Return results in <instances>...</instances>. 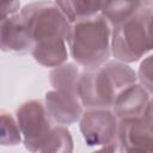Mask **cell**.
I'll return each mask as SVG.
<instances>
[{
    "label": "cell",
    "instance_id": "15",
    "mask_svg": "<svg viewBox=\"0 0 153 153\" xmlns=\"http://www.w3.org/2000/svg\"><path fill=\"white\" fill-rule=\"evenodd\" d=\"M73 140L66 126L54 124L48 137L45 139L41 152H72Z\"/></svg>",
    "mask_w": 153,
    "mask_h": 153
},
{
    "label": "cell",
    "instance_id": "4",
    "mask_svg": "<svg viewBox=\"0 0 153 153\" xmlns=\"http://www.w3.org/2000/svg\"><path fill=\"white\" fill-rule=\"evenodd\" d=\"M27 33L35 43L63 38L68 41L72 23L55 2L36 1L19 11Z\"/></svg>",
    "mask_w": 153,
    "mask_h": 153
},
{
    "label": "cell",
    "instance_id": "3",
    "mask_svg": "<svg viewBox=\"0 0 153 153\" xmlns=\"http://www.w3.org/2000/svg\"><path fill=\"white\" fill-rule=\"evenodd\" d=\"M152 5H145L131 17L112 27L110 49L124 63L140 60L152 49Z\"/></svg>",
    "mask_w": 153,
    "mask_h": 153
},
{
    "label": "cell",
    "instance_id": "17",
    "mask_svg": "<svg viewBox=\"0 0 153 153\" xmlns=\"http://www.w3.org/2000/svg\"><path fill=\"white\" fill-rule=\"evenodd\" d=\"M136 79L139 84L143 86L149 93H152V56L148 55L140 63Z\"/></svg>",
    "mask_w": 153,
    "mask_h": 153
},
{
    "label": "cell",
    "instance_id": "12",
    "mask_svg": "<svg viewBox=\"0 0 153 153\" xmlns=\"http://www.w3.org/2000/svg\"><path fill=\"white\" fill-rule=\"evenodd\" d=\"M143 6L145 4L141 0H105L100 14L114 27L131 17Z\"/></svg>",
    "mask_w": 153,
    "mask_h": 153
},
{
    "label": "cell",
    "instance_id": "9",
    "mask_svg": "<svg viewBox=\"0 0 153 153\" xmlns=\"http://www.w3.org/2000/svg\"><path fill=\"white\" fill-rule=\"evenodd\" d=\"M111 108L118 120L142 116L152 110V93L134 82L117 94Z\"/></svg>",
    "mask_w": 153,
    "mask_h": 153
},
{
    "label": "cell",
    "instance_id": "10",
    "mask_svg": "<svg viewBox=\"0 0 153 153\" xmlns=\"http://www.w3.org/2000/svg\"><path fill=\"white\" fill-rule=\"evenodd\" d=\"M31 48L32 41L18 12L10 17L0 29V49L26 54L31 51Z\"/></svg>",
    "mask_w": 153,
    "mask_h": 153
},
{
    "label": "cell",
    "instance_id": "14",
    "mask_svg": "<svg viewBox=\"0 0 153 153\" xmlns=\"http://www.w3.org/2000/svg\"><path fill=\"white\" fill-rule=\"evenodd\" d=\"M80 71L78 66L71 62H65L55 67L50 73V84L55 90L73 92L78 94L76 86Z\"/></svg>",
    "mask_w": 153,
    "mask_h": 153
},
{
    "label": "cell",
    "instance_id": "2",
    "mask_svg": "<svg viewBox=\"0 0 153 153\" xmlns=\"http://www.w3.org/2000/svg\"><path fill=\"white\" fill-rule=\"evenodd\" d=\"M112 26L97 13L72 23L67 47L73 60L84 68H94L108 61Z\"/></svg>",
    "mask_w": 153,
    "mask_h": 153
},
{
    "label": "cell",
    "instance_id": "7",
    "mask_svg": "<svg viewBox=\"0 0 153 153\" xmlns=\"http://www.w3.org/2000/svg\"><path fill=\"white\" fill-rule=\"evenodd\" d=\"M116 151H152V110L142 116L121 118L116 133Z\"/></svg>",
    "mask_w": 153,
    "mask_h": 153
},
{
    "label": "cell",
    "instance_id": "6",
    "mask_svg": "<svg viewBox=\"0 0 153 153\" xmlns=\"http://www.w3.org/2000/svg\"><path fill=\"white\" fill-rule=\"evenodd\" d=\"M79 121L80 131L88 146L104 148L116 137L118 118L110 108H87Z\"/></svg>",
    "mask_w": 153,
    "mask_h": 153
},
{
    "label": "cell",
    "instance_id": "8",
    "mask_svg": "<svg viewBox=\"0 0 153 153\" xmlns=\"http://www.w3.org/2000/svg\"><path fill=\"white\" fill-rule=\"evenodd\" d=\"M44 102L51 121L56 124H73L79 121L84 111L78 94L73 92L54 88L45 93Z\"/></svg>",
    "mask_w": 153,
    "mask_h": 153
},
{
    "label": "cell",
    "instance_id": "5",
    "mask_svg": "<svg viewBox=\"0 0 153 153\" xmlns=\"http://www.w3.org/2000/svg\"><path fill=\"white\" fill-rule=\"evenodd\" d=\"M16 118L25 148L31 152H41L45 139L54 127V122L43 102L31 99L23 103L17 109Z\"/></svg>",
    "mask_w": 153,
    "mask_h": 153
},
{
    "label": "cell",
    "instance_id": "18",
    "mask_svg": "<svg viewBox=\"0 0 153 153\" xmlns=\"http://www.w3.org/2000/svg\"><path fill=\"white\" fill-rule=\"evenodd\" d=\"M20 11L19 0H0V29L2 24L13 14Z\"/></svg>",
    "mask_w": 153,
    "mask_h": 153
},
{
    "label": "cell",
    "instance_id": "13",
    "mask_svg": "<svg viewBox=\"0 0 153 153\" xmlns=\"http://www.w3.org/2000/svg\"><path fill=\"white\" fill-rule=\"evenodd\" d=\"M104 2L105 0H55L71 23L99 13Z\"/></svg>",
    "mask_w": 153,
    "mask_h": 153
},
{
    "label": "cell",
    "instance_id": "1",
    "mask_svg": "<svg viewBox=\"0 0 153 153\" xmlns=\"http://www.w3.org/2000/svg\"><path fill=\"white\" fill-rule=\"evenodd\" d=\"M134 82L136 73L127 63L118 60L105 61L80 73L76 91L85 108H111L117 94Z\"/></svg>",
    "mask_w": 153,
    "mask_h": 153
},
{
    "label": "cell",
    "instance_id": "16",
    "mask_svg": "<svg viewBox=\"0 0 153 153\" xmlns=\"http://www.w3.org/2000/svg\"><path fill=\"white\" fill-rule=\"evenodd\" d=\"M22 141V133L17 122L6 110H0V145L16 146Z\"/></svg>",
    "mask_w": 153,
    "mask_h": 153
},
{
    "label": "cell",
    "instance_id": "19",
    "mask_svg": "<svg viewBox=\"0 0 153 153\" xmlns=\"http://www.w3.org/2000/svg\"><path fill=\"white\" fill-rule=\"evenodd\" d=\"M145 5H152V0H141Z\"/></svg>",
    "mask_w": 153,
    "mask_h": 153
},
{
    "label": "cell",
    "instance_id": "11",
    "mask_svg": "<svg viewBox=\"0 0 153 153\" xmlns=\"http://www.w3.org/2000/svg\"><path fill=\"white\" fill-rule=\"evenodd\" d=\"M30 53L39 65L44 67H57L65 63L68 57L67 41L59 38L35 43Z\"/></svg>",
    "mask_w": 153,
    "mask_h": 153
}]
</instances>
